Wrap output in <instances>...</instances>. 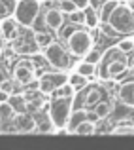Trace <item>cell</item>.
<instances>
[{
	"instance_id": "6da1fadb",
	"label": "cell",
	"mask_w": 134,
	"mask_h": 150,
	"mask_svg": "<svg viewBox=\"0 0 134 150\" xmlns=\"http://www.w3.org/2000/svg\"><path fill=\"white\" fill-rule=\"evenodd\" d=\"M106 23H108V27L115 34L132 36V34H134V11H132V8L127 6V4L119 2Z\"/></svg>"
},
{
	"instance_id": "7a4b0ae2",
	"label": "cell",
	"mask_w": 134,
	"mask_h": 150,
	"mask_svg": "<svg viewBox=\"0 0 134 150\" xmlns=\"http://www.w3.org/2000/svg\"><path fill=\"white\" fill-rule=\"evenodd\" d=\"M40 10H42V0H15L13 17L21 27L30 29L36 23Z\"/></svg>"
},
{
	"instance_id": "3957f363",
	"label": "cell",
	"mask_w": 134,
	"mask_h": 150,
	"mask_svg": "<svg viewBox=\"0 0 134 150\" xmlns=\"http://www.w3.org/2000/svg\"><path fill=\"white\" fill-rule=\"evenodd\" d=\"M66 48L72 55L76 57H85L91 48H94V38L93 33L85 29H74L72 33L66 36Z\"/></svg>"
},
{
	"instance_id": "277c9868",
	"label": "cell",
	"mask_w": 134,
	"mask_h": 150,
	"mask_svg": "<svg viewBox=\"0 0 134 150\" xmlns=\"http://www.w3.org/2000/svg\"><path fill=\"white\" fill-rule=\"evenodd\" d=\"M44 55L45 61L57 70H66L70 67V51L57 40H53L47 48H44Z\"/></svg>"
},
{
	"instance_id": "5b68a950",
	"label": "cell",
	"mask_w": 134,
	"mask_h": 150,
	"mask_svg": "<svg viewBox=\"0 0 134 150\" xmlns=\"http://www.w3.org/2000/svg\"><path fill=\"white\" fill-rule=\"evenodd\" d=\"M70 112H72V99H64V97H55L49 103V120L53 122L55 129L64 127L68 124Z\"/></svg>"
},
{
	"instance_id": "8992f818",
	"label": "cell",
	"mask_w": 134,
	"mask_h": 150,
	"mask_svg": "<svg viewBox=\"0 0 134 150\" xmlns=\"http://www.w3.org/2000/svg\"><path fill=\"white\" fill-rule=\"evenodd\" d=\"M34 72H36V67L32 65V61L30 59H23L13 69V80L19 86H29L34 80Z\"/></svg>"
},
{
	"instance_id": "52a82bcc",
	"label": "cell",
	"mask_w": 134,
	"mask_h": 150,
	"mask_svg": "<svg viewBox=\"0 0 134 150\" xmlns=\"http://www.w3.org/2000/svg\"><path fill=\"white\" fill-rule=\"evenodd\" d=\"M19 27L21 25H19V23L15 21V17H11V15L0 19V36H2V40H8V42L17 40Z\"/></svg>"
},
{
	"instance_id": "ba28073f",
	"label": "cell",
	"mask_w": 134,
	"mask_h": 150,
	"mask_svg": "<svg viewBox=\"0 0 134 150\" xmlns=\"http://www.w3.org/2000/svg\"><path fill=\"white\" fill-rule=\"evenodd\" d=\"M64 15L61 8H49L44 13V25L51 30H61L64 27Z\"/></svg>"
},
{
	"instance_id": "9c48e42d",
	"label": "cell",
	"mask_w": 134,
	"mask_h": 150,
	"mask_svg": "<svg viewBox=\"0 0 134 150\" xmlns=\"http://www.w3.org/2000/svg\"><path fill=\"white\" fill-rule=\"evenodd\" d=\"M13 122H15V127H17L19 133H30V131H36V125L38 120H34L29 112H21V114H13Z\"/></svg>"
},
{
	"instance_id": "30bf717a",
	"label": "cell",
	"mask_w": 134,
	"mask_h": 150,
	"mask_svg": "<svg viewBox=\"0 0 134 150\" xmlns=\"http://www.w3.org/2000/svg\"><path fill=\"white\" fill-rule=\"evenodd\" d=\"M117 99L128 108H134V80L123 82L117 88Z\"/></svg>"
},
{
	"instance_id": "8fae6325",
	"label": "cell",
	"mask_w": 134,
	"mask_h": 150,
	"mask_svg": "<svg viewBox=\"0 0 134 150\" xmlns=\"http://www.w3.org/2000/svg\"><path fill=\"white\" fill-rule=\"evenodd\" d=\"M83 25L87 27V29L94 30L98 25H100V17H98V10L94 6H89L83 8Z\"/></svg>"
},
{
	"instance_id": "7c38bea8",
	"label": "cell",
	"mask_w": 134,
	"mask_h": 150,
	"mask_svg": "<svg viewBox=\"0 0 134 150\" xmlns=\"http://www.w3.org/2000/svg\"><path fill=\"white\" fill-rule=\"evenodd\" d=\"M8 103L11 105L15 114H21V112H27V106H29V101H27V95L25 93H10V99Z\"/></svg>"
},
{
	"instance_id": "4fadbf2b",
	"label": "cell",
	"mask_w": 134,
	"mask_h": 150,
	"mask_svg": "<svg viewBox=\"0 0 134 150\" xmlns=\"http://www.w3.org/2000/svg\"><path fill=\"white\" fill-rule=\"evenodd\" d=\"M83 120H87V108H76V110H72V112H70V118H68V124H66L68 131L74 133L76 125H80Z\"/></svg>"
},
{
	"instance_id": "5bb4252c",
	"label": "cell",
	"mask_w": 134,
	"mask_h": 150,
	"mask_svg": "<svg viewBox=\"0 0 134 150\" xmlns=\"http://www.w3.org/2000/svg\"><path fill=\"white\" fill-rule=\"evenodd\" d=\"M55 82H53V78H51V74L49 72H45L42 78H38V91L42 93V95H51V93L55 91Z\"/></svg>"
},
{
	"instance_id": "9a60e30c",
	"label": "cell",
	"mask_w": 134,
	"mask_h": 150,
	"mask_svg": "<svg viewBox=\"0 0 134 150\" xmlns=\"http://www.w3.org/2000/svg\"><path fill=\"white\" fill-rule=\"evenodd\" d=\"M100 99H102V89L98 88V86H91V88L87 89L85 99H83V108H91V106H94Z\"/></svg>"
},
{
	"instance_id": "2e32d148",
	"label": "cell",
	"mask_w": 134,
	"mask_h": 150,
	"mask_svg": "<svg viewBox=\"0 0 134 150\" xmlns=\"http://www.w3.org/2000/svg\"><path fill=\"white\" fill-rule=\"evenodd\" d=\"M119 0H104V2L98 6V17H100V23H106L108 17L112 15V11L117 8Z\"/></svg>"
},
{
	"instance_id": "e0dca14e",
	"label": "cell",
	"mask_w": 134,
	"mask_h": 150,
	"mask_svg": "<svg viewBox=\"0 0 134 150\" xmlns=\"http://www.w3.org/2000/svg\"><path fill=\"white\" fill-rule=\"evenodd\" d=\"M74 70L76 72H80L81 76H85V78H93L94 74H96V65H93V63H89V61H80L76 67H74Z\"/></svg>"
},
{
	"instance_id": "ac0fdd59",
	"label": "cell",
	"mask_w": 134,
	"mask_h": 150,
	"mask_svg": "<svg viewBox=\"0 0 134 150\" xmlns=\"http://www.w3.org/2000/svg\"><path fill=\"white\" fill-rule=\"evenodd\" d=\"M55 38H53V34L51 33H47V30H40L38 29L36 33H34V42H36V46L40 50H44V48H47V46L53 42Z\"/></svg>"
},
{
	"instance_id": "d6986e66",
	"label": "cell",
	"mask_w": 134,
	"mask_h": 150,
	"mask_svg": "<svg viewBox=\"0 0 134 150\" xmlns=\"http://www.w3.org/2000/svg\"><path fill=\"white\" fill-rule=\"evenodd\" d=\"M93 110L98 114V118L100 120H104V118H108L110 114H112V110H113V105L110 101H104V99H100L96 103V105L93 106Z\"/></svg>"
},
{
	"instance_id": "ffe728a7",
	"label": "cell",
	"mask_w": 134,
	"mask_h": 150,
	"mask_svg": "<svg viewBox=\"0 0 134 150\" xmlns=\"http://www.w3.org/2000/svg\"><path fill=\"white\" fill-rule=\"evenodd\" d=\"M74 133L76 135H96V124L91 120H83L80 125H76Z\"/></svg>"
},
{
	"instance_id": "44dd1931",
	"label": "cell",
	"mask_w": 134,
	"mask_h": 150,
	"mask_svg": "<svg viewBox=\"0 0 134 150\" xmlns=\"http://www.w3.org/2000/svg\"><path fill=\"white\" fill-rule=\"evenodd\" d=\"M68 84H72V86H74V89H76V91H80V89L87 88V84H89V78L81 76L80 72H76V70H74L72 74H68Z\"/></svg>"
},
{
	"instance_id": "7402d4cb",
	"label": "cell",
	"mask_w": 134,
	"mask_h": 150,
	"mask_svg": "<svg viewBox=\"0 0 134 150\" xmlns=\"http://www.w3.org/2000/svg\"><path fill=\"white\" fill-rule=\"evenodd\" d=\"M76 93H77V91L74 89V86L68 84V82H64V84H61L59 88H55L53 95H55V97H64V99H72Z\"/></svg>"
},
{
	"instance_id": "603a6c76",
	"label": "cell",
	"mask_w": 134,
	"mask_h": 150,
	"mask_svg": "<svg viewBox=\"0 0 134 150\" xmlns=\"http://www.w3.org/2000/svg\"><path fill=\"white\" fill-rule=\"evenodd\" d=\"M115 48L119 50V51H123L125 55H127V53H132V51H134V38H131V36L123 38V40H119L115 44Z\"/></svg>"
},
{
	"instance_id": "cb8c5ba5",
	"label": "cell",
	"mask_w": 134,
	"mask_h": 150,
	"mask_svg": "<svg viewBox=\"0 0 134 150\" xmlns=\"http://www.w3.org/2000/svg\"><path fill=\"white\" fill-rule=\"evenodd\" d=\"M13 108H11V105L10 103H0V120L2 122H8V120H11L13 118Z\"/></svg>"
},
{
	"instance_id": "d4e9b609",
	"label": "cell",
	"mask_w": 134,
	"mask_h": 150,
	"mask_svg": "<svg viewBox=\"0 0 134 150\" xmlns=\"http://www.w3.org/2000/svg\"><path fill=\"white\" fill-rule=\"evenodd\" d=\"M112 135H134V125H128V124L115 125L112 129Z\"/></svg>"
},
{
	"instance_id": "484cf974",
	"label": "cell",
	"mask_w": 134,
	"mask_h": 150,
	"mask_svg": "<svg viewBox=\"0 0 134 150\" xmlns=\"http://www.w3.org/2000/svg\"><path fill=\"white\" fill-rule=\"evenodd\" d=\"M83 59H85V61H89V63H93V65H98V63H100V59H102V53L96 48H91Z\"/></svg>"
},
{
	"instance_id": "4316f807",
	"label": "cell",
	"mask_w": 134,
	"mask_h": 150,
	"mask_svg": "<svg viewBox=\"0 0 134 150\" xmlns=\"http://www.w3.org/2000/svg\"><path fill=\"white\" fill-rule=\"evenodd\" d=\"M68 19H70V23H72V25H83V10H80V8H77V10H74L72 13H68Z\"/></svg>"
},
{
	"instance_id": "83f0119b",
	"label": "cell",
	"mask_w": 134,
	"mask_h": 150,
	"mask_svg": "<svg viewBox=\"0 0 134 150\" xmlns=\"http://www.w3.org/2000/svg\"><path fill=\"white\" fill-rule=\"evenodd\" d=\"M57 8H61L64 13H72L74 10H77L76 4H74L72 0H57Z\"/></svg>"
},
{
	"instance_id": "f1b7e54d",
	"label": "cell",
	"mask_w": 134,
	"mask_h": 150,
	"mask_svg": "<svg viewBox=\"0 0 134 150\" xmlns=\"http://www.w3.org/2000/svg\"><path fill=\"white\" fill-rule=\"evenodd\" d=\"M30 61H32V65L36 67V69H38V67H42L44 63H47V61H45V55H42V53H36V51L32 53V57H30Z\"/></svg>"
},
{
	"instance_id": "f546056e",
	"label": "cell",
	"mask_w": 134,
	"mask_h": 150,
	"mask_svg": "<svg viewBox=\"0 0 134 150\" xmlns=\"http://www.w3.org/2000/svg\"><path fill=\"white\" fill-rule=\"evenodd\" d=\"M8 15H11V8L6 4V0H0V19L8 17Z\"/></svg>"
},
{
	"instance_id": "4dcf8cb0",
	"label": "cell",
	"mask_w": 134,
	"mask_h": 150,
	"mask_svg": "<svg viewBox=\"0 0 134 150\" xmlns=\"http://www.w3.org/2000/svg\"><path fill=\"white\" fill-rule=\"evenodd\" d=\"M0 89H6V91H10V93H13V82L10 80V78H6V80L0 84Z\"/></svg>"
},
{
	"instance_id": "1f68e13d",
	"label": "cell",
	"mask_w": 134,
	"mask_h": 150,
	"mask_svg": "<svg viewBox=\"0 0 134 150\" xmlns=\"http://www.w3.org/2000/svg\"><path fill=\"white\" fill-rule=\"evenodd\" d=\"M87 120H91V122H94V124H98V122H100V118H98V114L94 112V110H91V108H87Z\"/></svg>"
},
{
	"instance_id": "d6a6232c",
	"label": "cell",
	"mask_w": 134,
	"mask_h": 150,
	"mask_svg": "<svg viewBox=\"0 0 134 150\" xmlns=\"http://www.w3.org/2000/svg\"><path fill=\"white\" fill-rule=\"evenodd\" d=\"M74 4H76V8H80V10H83V8L89 6V0H72Z\"/></svg>"
},
{
	"instance_id": "836d02e7",
	"label": "cell",
	"mask_w": 134,
	"mask_h": 150,
	"mask_svg": "<svg viewBox=\"0 0 134 150\" xmlns=\"http://www.w3.org/2000/svg\"><path fill=\"white\" fill-rule=\"evenodd\" d=\"M10 99V91H6V89H0V103H6Z\"/></svg>"
},
{
	"instance_id": "e575fe53",
	"label": "cell",
	"mask_w": 134,
	"mask_h": 150,
	"mask_svg": "<svg viewBox=\"0 0 134 150\" xmlns=\"http://www.w3.org/2000/svg\"><path fill=\"white\" fill-rule=\"evenodd\" d=\"M102 2H104V0H89V4H91V6H94V8H98Z\"/></svg>"
},
{
	"instance_id": "d590c367",
	"label": "cell",
	"mask_w": 134,
	"mask_h": 150,
	"mask_svg": "<svg viewBox=\"0 0 134 150\" xmlns=\"http://www.w3.org/2000/svg\"><path fill=\"white\" fill-rule=\"evenodd\" d=\"M6 78H8V76H6V74H4V70H0V84H2V82L6 80Z\"/></svg>"
},
{
	"instance_id": "8d00e7d4",
	"label": "cell",
	"mask_w": 134,
	"mask_h": 150,
	"mask_svg": "<svg viewBox=\"0 0 134 150\" xmlns=\"http://www.w3.org/2000/svg\"><path fill=\"white\" fill-rule=\"evenodd\" d=\"M128 67H131V69L134 70V55H132V57H131V59H128Z\"/></svg>"
},
{
	"instance_id": "74e56055",
	"label": "cell",
	"mask_w": 134,
	"mask_h": 150,
	"mask_svg": "<svg viewBox=\"0 0 134 150\" xmlns=\"http://www.w3.org/2000/svg\"><path fill=\"white\" fill-rule=\"evenodd\" d=\"M0 51H2V36H0Z\"/></svg>"
}]
</instances>
